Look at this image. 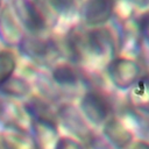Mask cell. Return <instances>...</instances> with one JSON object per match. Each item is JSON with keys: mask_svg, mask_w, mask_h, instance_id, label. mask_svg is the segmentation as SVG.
I'll return each instance as SVG.
<instances>
[{"mask_svg": "<svg viewBox=\"0 0 149 149\" xmlns=\"http://www.w3.org/2000/svg\"><path fill=\"white\" fill-rule=\"evenodd\" d=\"M104 134L116 149H126L133 141V133L118 119H109L104 126Z\"/></svg>", "mask_w": 149, "mask_h": 149, "instance_id": "obj_7", "label": "cell"}, {"mask_svg": "<svg viewBox=\"0 0 149 149\" xmlns=\"http://www.w3.org/2000/svg\"><path fill=\"white\" fill-rule=\"evenodd\" d=\"M55 149H84L83 146L70 137H61L56 141Z\"/></svg>", "mask_w": 149, "mask_h": 149, "instance_id": "obj_16", "label": "cell"}, {"mask_svg": "<svg viewBox=\"0 0 149 149\" xmlns=\"http://www.w3.org/2000/svg\"><path fill=\"white\" fill-rule=\"evenodd\" d=\"M115 6L114 0H88L84 9L85 22L90 26H100L109 20Z\"/></svg>", "mask_w": 149, "mask_h": 149, "instance_id": "obj_6", "label": "cell"}, {"mask_svg": "<svg viewBox=\"0 0 149 149\" xmlns=\"http://www.w3.org/2000/svg\"><path fill=\"white\" fill-rule=\"evenodd\" d=\"M48 1L50 6L58 12L68 10L73 5V0H48Z\"/></svg>", "mask_w": 149, "mask_h": 149, "instance_id": "obj_17", "label": "cell"}, {"mask_svg": "<svg viewBox=\"0 0 149 149\" xmlns=\"http://www.w3.org/2000/svg\"><path fill=\"white\" fill-rule=\"evenodd\" d=\"M0 30H1L2 38L6 42L15 43L21 40L20 29L16 26L13 16L8 9H6L0 17Z\"/></svg>", "mask_w": 149, "mask_h": 149, "instance_id": "obj_12", "label": "cell"}, {"mask_svg": "<svg viewBox=\"0 0 149 149\" xmlns=\"http://www.w3.org/2000/svg\"><path fill=\"white\" fill-rule=\"evenodd\" d=\"M1 144L5 149H37V141L29 132L23 128L9 125L0 135Z\"/></svg>", "mask_w": 149, "mask_h": 149, "instance_id": "obj_3", "label": "cell"}, {"mask_svg": "<svg viewBox=\"0 0 149 149\" xmlns=\"http://www.w3.org/2000/svg\"><path fill=\"white\" fill-rule=\"evenodd\" d=\"M52 78L62 86H72L78 81V73L69 64H58L52 69Z\"/></svg>", "mask_w": 149, "mask_h": 149, "instance_id": "obj_13", "label": "cell"}, {"mask_svg": "<svg viewBox=\"0 0 149 149\" xmlns=\"http://www.w3.org/2000/svg\"><path fill=\"white\" fill-rule=\"evenodd\" d=\"M107 72L112 83L116 87L125 90L132 87L137 81L140 76V66L133 59L120 57L109 63Z\"/></svg>", "mask_w": 149, "mask_h": 149, "instance_id": "obj_1", "label": "cell"}, {"mask_svg": "<svg viewBox=\"0 0 149 149\" xmlns=\"http://www.w3.org/2000/svg\"><path fill=\"white\" fill-rule=\"evenodd\" d=\"M0 88L5 94L16 98L24 97L30 92V85L20 77H10Z\"/></svg>", "mask_w": 149, "mask_h": 149, "instance_id": "obj_14", "label": "cell"}, {"mask_svg": "<svg viewBox=\"0 0 149 149\" xmlns=\"http://www.w3.org/2000/svg\"><path fill=\"white\" fill-rule=\"evenodd\" d=\"M16 68V59L8 50L0 51V86H2L10 77Z\"/></svg>", "mask_w": 149, "mask_h": 149, "instance_id": "obj_15", "label": "cell"}, {"mask_svg": "<svg viewBox=\"0 0 149 149\" xmlns=\"http://www.w3.org/2000/svg\"><path fill=\"white\" fill-rule=\"evenodd\" d=\"M80 109L90 122L100 125L107 120L111 112V104L104 94L97 91H88L81 98Z\"/></svg>", "mask_w": 149, "mask_h": 149, "instance_id": "obj_2", "label": "cell"}, {"mask_svg": "<svg viewBox=\"0 0 149 149\" xmlns=\"http://www.w3.org/2000/svg\"><path fill=\"white\" fill-rule=\"evenodd\" d=\"M127 1H130L133 3H136L137 6H146L149 0H127Z\"/></svg>", "mask_w": 149, "mask_h": 149, "instance_id": "obj_20", "label": "cell"}, {"mask_svg": "<svg viewBox=\"0 0 149 149\" xmlns=\"http://www.w3.org/2000/svg\"><path fill=\"white\" fill-rule=\"evenodd\" d=\"M27 111L34 119V121L52 122L55 123V115L51 108L41 99L34 98L27 104Z\"/></svg>", "mask_w": 149, "mask_h": 149, "instance_id": "obj_11", "label": "cell"}, {"mask_svg": "<svg viewBox=\"0 0 149 149\" xmlns=\"http://www.w3.org/2000/svg\"><path fill=\"white\" fill-rule=\"evenodd\" d=\"M140 31L142 34V36L144 37V40L149 43V12L146 13L141 20H140Z\"/></svg>", "mask_w": 149, "mask_h": 149, "instance_id": "obj_18", "label": "cell"}, {"mask_svg": "<svg viewBox=\"0 0 149 149\" xmlns=\"http://www.w3.org/2000/svg\"><path fill=\"white\" fill-rule=\"evenodd\" d=\"M132 149H149V143L144 141H137Z\"/></svg>", "mask_w": 149, "mask_h": 149, "instance_id": "obj_19", "label": "cell"}, {"mask_svg": "<svg viewBox=\"0 0 149 149\" xmlns=\"http://www.w3.org/2000/svg\"><path fill=\"white\" fill-rule=\"evenodd\" d=\"M132 105L146 113H149V76L139 79L129 94Z\"/></svg>", "mask_w": 149, "mask_h": 149, "instance_id": "obj_9", "label": "cell"}, {"mask_svg": "<svg viewBox=\"0 0 149 149\" xmlns=\"http://www.w3.org/2000/svg\"><path fill=\"white\" fill-rule=\"evenodd\" d=\"M15 12L19 20L28 30L37 33L44 28V17L42 13L35 7L34 2L28 0H17L15 2Z\"/></svg>", "mask_w": 149, "mask_h": 149, "instance_id": "obj_5", "label": "cell"}, {"mask_svg": "<svg viewBox=\"0 0 149 149\" xmlns=\"http://www.w3.org/2000/svg\"><path fill=\"white\" fill-rule=\"evenodd\" d=\"M22 50L34 59H44L50 52H52V45L42 40L36 38H22Z\"/></svg>", "mask_w": 149, "mask_h": 149, "instance_id": "obj_10", "label": "cell"}, {"mask_svg": "<svg viewBox=\"0 0 149 149\" xmlns=\"http://www.w3.org/2000/svg\"><path fill=\"white\" fill-rule=\"evenodd\" d=\"M59 116L63 120V123L65 127L74 134L77 137H79L83 141L90 142L92 141V133L86 125V122L83 120L79 112L70 105H65L59 109Z\"/></svg>", "mask_w": 149, "mask_h": 149, "instance_id": "obj_4", "label": "cell"}, {"mask_svg": "<svg viewBox=\"0 0 149 149\" xmlns=\"http://www.w3.org/2000/svg\"><path fill=\"white\" fill-rule=\"evenodd\" d=\"M85 47L92 54L97 56H104L114 47L113 35L106 28L93 29L86 36Z\"/></svg>", "mask_w": 149, "mask_h": 149, "instance_id": "obj_8", "label": "cell"}]
</instances>
